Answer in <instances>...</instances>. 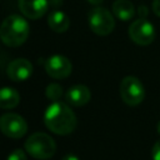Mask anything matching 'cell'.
Returning <instances> with one entry per match:
<instances>
[{
	"instance_id": "cell-1",
	"label": "cell",
	"mask_w": 160,
	"mask_h": 160,
	"mask_svg": "<svg viewBox=\"0 0 160 160\" xmlns=\"http://www.w3.org/2000/svg\"><path fill=\"white\" fill-rule=\"evenodd\" d=\"M44 124L54 134L68 135L75 130L78 120L68 104L52 101L45 110Z\"/></svg>"
},
{
	"instance_id": "cell-2",
	"label": "cell",
	"mask_w": 160,
	"mask_h": 160,
	"mask_svg": "<svg viewBox=\"0 0 160 160\" xmlns=\"http://www.w3.org/2000/svg\"><path fill=\"white\" fill-rule=\"evenodd\" d=\"M30 32V26L28 21L18 15L12 14L5 18L0 26V38L1 41L10 48H16L22 45Z\"/></svg>"
},
{
	"instance_id": "cell-3",
	"label": "cell",
	"mask_w": 160,
	"mask_h": 160,
	"mask_svg": "<svg viewBox=\"0 0 160 160\" xmlns=\"http://www.w3.org/2000/svg\"><path fill=\"white\" fill-rule=\"evenodd\" d=\"M25 150L34 159L46 160L54 156L56 151V144L50 135L45 132H34L26 139Z\"/></svg>"
},
{
	"instance_id": "cell-4",
	"label": "cell",
	"mask_w": 160,
	"mask_h": 160,
	"mask_svg": "<svg viewBox=\"0 0 160 160\" xmlns=\"http://www.w3.org/2000/svg\"><path fill=\"white\" fill-rule=\"evenodd\" d=\"M88 20L92 32L100 36L109 35L115 28V20L112 14L108 9L101 6H95L92 10H90Z\"/></svg>"
},
{
	"instance_id": "cell-5",
	"label": "cell",
	"mask_w": 160,
	"mask_h": 160,
	"mask_svg": "<svg viewBox=\"0 0 160 160\" xmlns=\"http://www.w3.org/2000/svg\"><path fill=\"white\" fill-rule=\"evenodd\" d=\"M120 96L129 106H136L145 99V88L136 76H125L120 82Z\"/></svg>"
},
{
	"instance_id": "cell-6",
	"label": "cell",
	"mask_w": 160,
	"mask_h": 160,
	"mask_svg": "<svg viewBox=\"0 0 160 160\" xmlns=\"http://www.w3.org/2000/svg\"><path fill=\"white\" fill-rule=\"evenodd\" d=\"M0 131L11 139H20L28 131L26 120L15 112H6L0 116Z\"/></svg>"
},
{
	"instance_id": "cell-7",
	"label": "cell",
	"mask_w": 160,
	"mask_h": 160,
	"mask_svg": "<svg viewBox=\"0 0 160 160\" xmlns=\"http://www.w3.org/2000/svg\"><path fill=\"white\" fill-rule=\"evenodd\" d=\"M129 36L135 44L145 46V45H150L155 40L156 32L154 25L149 20L139 18L130 24Z\"/></svg>"
},
{
	"instance_id": "cell-8",
	"label": "cell",
	"mask_w": 160,
	"mask_h": 160,
	"mask_svg": "<svg viewBox=\"0 0 160 160\" xmlns=\"http://www.w3.org/2000/svg\"><path fill=\"white\" fill-rule=\"evenodd\" d=\"M46 74L54 79L68 78L72 71L71 61L64 55H52L45 61Z\"/></svg>"
},
{
	"instance_id": "cell-9",
	"label": "cell",
	"mask_w": 160,
	"mask_h": 160,
	"mask_svg": "<svg viewBox=\"0 0 160 160\" xmlns=\"http://www.w3.org/2000/svg\"><path fill=\"white\" fill-rule=\"evenodd\" d=\"M6 74L12 81H25L32 74V64L24 58L14 59L6 68Z\"/></svg>"
},
{
	"instance_id": "cell-10",
	"label": "cell",
	"mask_w": 160,
	"mask_h": 160,
	"mask_svg": "<svg viewBox=\"0 0 160 160\" xmlns=\"http://www.w3.org/2000/svg\"><path fill=\"white\" fill-rule=\"evenodd\" d=\"M48 0H19V8L22 15L28 19L36 20L48 11Z\"/></svg>"
},
{
	"instance_id": "cell-11",
	"label": "cell",
	"mask_w": 160,
	"mask_h": 160,
	"mask_svg": "<svg viewBox=\"0 0 160 160\" xmlns=\"http://www.w3.org/2000/svg\"><path fill=\"white\" fill-rule=\"evenodd\" d=\"M90 99H91L90 89L82 84H78L69 88L65 94L66 102L72 106H84L90 101Z\"/></svg>"
},
{
	"instance_id": "cell-12",
	"label": "cell",
	"mask_w": 160,
	"mask_h": 160,
	"mask_svg": "<svg viewBox=\"0 0 160 160\" xmlns=\"http://www.w3.org/2000/svg\"><path fill=\"white\" fill-rule=\"evenodd\" d=\"M112 12L119 20L128 21L135 15V6L129 0H115L112 4Z\"/></svg>"
},
{
	"instance_id": "cell-13",
	"label": "cell",
	"mask_w": 160,
	"mask_h": 160,
	"mask_svg": "<svg viewBox=\"0 0 160 160\" xmlns=\"http://www.w3.org/2000/svg\"><path fill=\"white\" fill-rule=\"evenodd\" d=\"M48 24H49V26H50V29L52 31L64 32L70 26V19L65 12H62L60 10H55L49 15Z\"/></svg>"
},
{
	"instance_id": "cell-14",
	"label": "cell",
	"mask_w": 160,
	"mask_h": 160,
	"mask_svg": "<svg viewBox=\"0 0 160 160\" xmlns=\"http://www.w3.org/2000/svg\"><path fill=\"white\" fill-rule=\"evenodd\" d=\"M20 102V95L18 90L10 86L0 89V109H14Z\"/></svg>"
},
{
	"instance_id": "cell-15",
	"label": "cell",
	"mask_w": 160,
	"mask_h": 160,
	"mask_svg": "<svg viewBox=\"0 0 160 160\" xmlns=\"http://www.w3.org/2000/svg\"><path fill=\"white\" fill-rule=\"evenodd\" d=\"M45 95H46V98H48L49 100L58 101V100L61 98V95H62V88H61V85L55 84V82L49 84V85L46 86Z\"/></svg>"
},
{
	"instance_id": "cell-16",
	"label": "cell",
	"mask_w": 160,
	"mask_h": 160,
	"mask_svg": "<svg viewBox=\"0 0 160 160\" xmlns=\"http://www.w3.org/2000/svg\"><path fill=\"white\" fill-rule=\"evenodd\" d=\"M6 160H28V156L22 149H15L9 154Z\"/></svg>"
},
{
	"instance_id": "cell-17",
	"label": "cell",
	"mask_w": 160,
	"mask_h": 160,
	"mask_svg": "<svg viewBox=\"0 0 160 160\" xmlns=\"http://www.w3.org/2000/svg\"><path fill=\"white\" fill-rule=\"evenodd\" d=\"M151 158L152 160H160V140H158L151 149Z\"/></svg>"
},
{
	"instance_id": "cell-18",
	"label": "cell",
	"mask_w": 160,
	"mask_h": 160,
	"mask_svg": "<svg viewBox=\"0 0 160 160\" xmlns=\"http://www.w3.org/2000/svg\"><path fill=\"white\" fill-rule=\"evenodd\" d=\"M151 10L154 11V14L156 16L160 18V0H154L151 4Z\"/></svg>"
},
{
	"instance_id": "cell-19",
	"label": "cell",
	"mask_w": 160,
	"mask_h": 160,
	"mask_svg": "<svg viewBox=\"0 0 160 160\" xmlns=\"http://www.w3.org/2000/svg\"><path fill=\"white\" fill-rule=\"evenodd\" d=\"M138 14H139V18L145 19V18L148 16V14H149L148 8H146V6H144V5H140V6H139V9H138Z\"/></svg>"
},
{
	"instance_id": "cell-20",
	"label": "cell",
	"mask_w": 160,
	"mask_h": 160,
	"mask_svg": "<svg viewBox=\"0 0 160 160\" xmlns=\"http://www.w3.org/2000/svg\"><path fill=\"white\" fill-rule=\"evenodd\" d=\"M61 160H80V159L74 154H66Z\"/></svg>"
},
{
	"instance_id": "cell-21",
	"label": "cell",
	"mask_w": 160,
	"mask_h": 160,
	"mask_svg": "<svg viewBox=\"0 0 160 160\" xmlns=\"http://www.w3.org/2000/svg\"><path fill=\"white\" fill-rule=\"evenodd\" d=\"M102 1H104V0H88V2H89V4H91V5H94V6L100 5Z\"/></svg>"
},
{
	"instance_id": "cell-22",
	"label": "cell",
	"mask_w": 160,
	"mask_h": 160,
	"mask_svg": "<svg viewBox=\"0 0 160 160\" xmlns=\"http://www.w3.org/2000/svg\"><path fill=\"white\" fill-rule=\"evenodd\" d=\"M156 130H158V134L160 135V120H159V122H158V125H156Z\"/></svg>"
}]
</instances>
